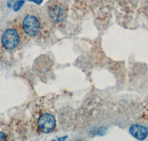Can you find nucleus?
<instances>
[{"label":"nucleus","mask_w":148,"mask_h":141,"mask_svg":"<svg viewBox=\"0 0 148 141\" xmlns=\"http://www.w3.org/2000/svg\"><path fill=\"white\" fill-rule=\"evenodd\" d=\"M25 4V0H18L14 3V10L15 11H18L22 8V7Z\"/></svg>","instance_id":"obj_6"},{"label":"nucleus","mask_w":148,"mask_h":141,"mask_svg":"<svg viewBox=\"0 0 148 141\" xmlns=\"http://www.w3.org/2000/svg\"><path fill=\"white\" fill-rule=\"evenodd\" d=\"M130 133L136 139L142 140L148 135V129L146 127L140 125H133L130 128Z\"/></svg>","instance_id":"obj_5"},{"label":"nucleus","mask_w":148,"mask_h":141,"mask_svg":"<svg viewBox=\"0 0 148 141\" xmlns=\"http://www.w3.org/2000/svg\"><path fill=\"white\" fill-rule=\"evenodd\" d=\"M6 139H7V135L2 131H0V141H4Z\"/></svg>","instance_id":"obj_7"},{"label":"nucleus","mask_w":148,"mask_h":141,"mask_svg":"<svg viewBox=\"0 0 148 141\" xmlns=\"http://www.w3.org/2000/svg\"><path fill=\"white\" fill-rule=\"evenodd\" d=\"M49 16L53 22H62L67 17V11L62 5L54 4L49 8Z\"/></svg>","instance_id":"obj_4"},{"label":"nucleus","mask_w":148,"mask_h":141,"mask_svg":"<svg viewBox=\"0 0 148 141\" xmlns=\"http://www.w3.org/2000/svg\"><path fill=\"white\" fill-rule=\"evenodd\" d=\"M56 125V121L55 117L49 113L43 114L38 120L39 129L41 131L45 134H48L53 131Z\"/></svg>","instance_id":"obj_3"},{"label":"nucleus","mask_w":148,"mask_h":141,"mask_svg":"<svg viewBox=\"0 0 148 141\" xmlns=\"http://www.w3.org/2000/svg\"><path fill=\"white\" fill-rule=\"evenodd\" d=\"M20 42L19 34L15 29L9 28L4 31L2 36V43L4 48L12 50L17 47Z\"/></svg>","instance_id":"obj_2"},{"label":"nucleus","mask_w":148,"mask_h":141,"mask_svg":"<svg viewBox=\"0 0 148 141\" xmlns=\"http://www.w3.org/2000/svg\"><path fill=\"white\" fill-rule=\"evenodd\" d=\"M30 2H35L36 4L37 5H40L42 2H43V0H29Z\"/></svg>","instance_id":"obj_8"},{"label":"nucleus","mask_w":148,"mask_h":141,"mask_svg":"<svg viewBox=\"0 0 148 141\" xmlns=\"http://www.w3.org/2000/svg\"><path fill=\"white\" fill-rule=\"evenodd\" d=\"M22 28L24 32L29 37H36L38 35L41 30V23L39 19L36 16H26L22 22Z\"/></svg>","instance_id":"obj_1"}]
</instances>
